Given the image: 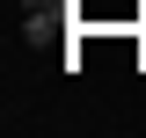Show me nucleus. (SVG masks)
<instances>
[{"instance_id": "f257e3e1", "label": "nucleus", "mask_w": 146, "mask_h": 138, "mask_svg": "<svg viewBox=\"0 0 146 138\" xmlns=\"http://www.w3.org/2000/svg\"><path fill=\"white\" fill-rule=\"evenodd\" d=\"M22 7H36V0H22Z\"/></svg>"}]
</instances>
